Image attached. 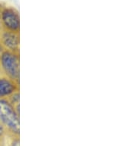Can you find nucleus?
Returning <instances> with one entry per match:
<instances>
[{
    "label": "nucleus",
    "instance_id": "nucleus-3",
    "mask_svg": "<svg viewBox=\"0 0 133 146\" xmlns=\"http://www.w3.org/2000/svg\"><path fill=\"white\" fill-rule=\"evenodd\" d=\"M2 29L11 32L20 33L19 12L13 7H2L1 10Z\"/></svg>",
    "mask_w": 133,
    "mask_h": 146
},
{
    "label": "nucleus",
    "instance_id": "nucleus-9",
    "mask_svg": "<svg viewBox=\"0 0 133 146\" xmlns=\"http://www.w3.org/2000/svg\"><path fill=\"white\" fill-rule=\"evenodd\" d=\"M4 50H5V48H4V46H2V43L0 42V55H2V52H4Z\"/></svg>",
    "mask_w": 133,
    "mask_h": 146
},
{
    "label": "nucleus",
    "instance_id": "nucleus-1",
    "mask_svg": "<svg viewBox=\"0 0 133 146\" xmlns=\"http://www.w3.org/2000/svg\"><path fill=\"white\" fill-rule=\"evenodd\" d=\"M0 122L11 139L19 137V114L7 98L0 99Z\"/></svg>",
    "mask_w": 133,
    "mask_h": 146
},
{
    "label": "nucleus",
    "instance_id": "nucleus-7",
    "mask_svg": "<svg viewBox=\"0 0 133 146\" xmlns=\"http://www.w3.org/2000/svg\"><path fill=\"white\" fill-rule=\"evenodd\" d=\"M9 146H20L19 137L11 138V143H10V145Z\"/></svg>",
    "mask_w": 133,
    "mask_h": 146
},
{
    "label": "nucleus",
    "instance_id": "nucleus-4",
    "mask_svg": "<svg viewBox=\"0 0 133 146\" xmlns=\"http://www.w3.org/2000/svg\"><path fill=\"white\" fill-rule=\"evenodd\" d=\"M0 42L2 43L5 50L19 52L20 33L2 30L0 33Z\"/></svg>",
    "mask_w": 133,
    "mask_h": 146
},
{
    "label": "nucleus",
    "instance_id": "nucleus-8",
    "mask_svg": "<svg viewBox=\"0 0 133 146\" xmlns=\"http://www.w3.org/2000/svg\"><path fill=\"white\" fill-rule=\"evenodd\" d=\"M2 7L0 6V33H1V32L2 31V22H1V10H2Z\"/></svg>",
    "mask_w": 133,
    "mask_h": 146
},
{
    "label": "nucleus",
    "instance_id": "nucleus-6",
    "mask_svg": "<svg viewBox=\"0 0 133 146\" xmlns=\"http://www.w3.org/2000/svg\"><path fill=\"white\" fill-rule=\"evenodd\" d=\"M6 132L5 128H4L3 125H2V123L0 122V146H3L4 142H5V138Z\"/></svg>",
    "mask_w": 133,
    "mask_h": 146
},
{
    "label": "nucleus",
    "instance_id": "nucleus-5",
    "mask_svg": "<svg viewBox=\"0 0 133 146\" xmlns=\"http://www.w3.org/2000/svg\"><path fill=\"white\" fill-rule=\"evenodd\" d=\"M19 91V84L7 77L0 78V99L8 98L16 92Z\"/></svg>",
    "mask_w": 133,
    "mask_h": 146
},
{
    "label": "nucleus",
    "instance_id": "nucleus-2",
    "mask_svg": "<svg viewBox=\"0 0 133 146\" xmlns=\"http://www.w3.org/2000/svg\"><path fill=\"white\" fill-rule=\"evenodd\" d=\"M0 66L3 72L9 79L16 84L20 82V55L15 52L5 50L0 55Z\"/></svg>",
    "mask_w": 133,
    "mask_h": 146
}]
</instances>
